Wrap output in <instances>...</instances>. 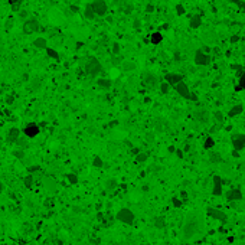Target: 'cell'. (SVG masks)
<instances>
[{
	"mask_svg": "<svg viewBox=\"0 0 245 245\" xmlns=\"http://www.w3.org/2000/svg\"><path fill=\"white\" fill-rule=\"evenodd\" d=\"M200 226H202L200 218L196 213H190L186 218V222H185V226H183V238H186V239L193 238L200 231Z\"/></svg>",
	"mask_w": 245,
	"mask_h": 245,
	"instance_id": "1",
	"label": "cell"
},
{
	"mask_svg": "<svg viewBox=\"0 0 245 245\" xmlns=\"http://www.w3.org/2000/svg\"><path fill=\"white\" fill-rule=\"evenodd\" d=\"M85 72H87L90 77H97L103 71V67H101L100 61L97 58H88V61L85 62Z\"/></svg>",
	"mask_w": 245,
	"mask_h": 245,
	"instance_id": "2",
	"label": "cell"
},
{
	"mask_svg": "<svg viewBox=\"0 0 245 245\" xmlns=\"http://www.w3.org/2000/svg\"><path fill=\"white\" fill-rule=\"evenodd\" d=\"M116 218H117V221H120L123 224H127V225L134 224V213H133V211L129 208H121L120 211L117 212Z\"/></svg>",
	"mask_w": 245,
	"mask_h": 245,
	"instance_id": "3",
	"label": "cell"
},
{
	"mask_svg": "<svg viewBox=\"0 0 245 245\" xmlns=\"http://www.w3.org/2000/svg\"><path fill=\"white\" fill-rule=\"evenodd\" d=\"M175 90L176 92H177L180 97H183V98H186V100H190V101H198V97L193 94V92H190V90H189V87L186 85V82H179L177 85H175Z\"/></svg>",
	"mask_w": 245,
	"mask_h": 245,
	"instance_id": "4",
	"label": "cell"
},
{
	"mask_svg": "<svg viewBox=\"0 0 245 245\" xmlns=\"http://www.w3.org/2000/svg\"><path fill=\"white\" fill-rule=\"evenodd\" d=\"M90 6H91L94 15H97V16H104L108 10L107 3L104 0H94L92 3H90Z\"/></svg>",
	"mask_w": 245,
	"mask_h": 245,
	"instance_id": "5",
	"label": "cell"
},
{
	"mask_svg": "<svg viewBox=\"0 0 245 245\" xmlns=\"http://www.w3.org/2000/svg\"><path fill=\"white\" fill-rule=\"evenodd\" d=\"M231 141H232V147H234V150H235V151L245 149V134H241V133L232 134Z\"/></svg>",
	"mask_w": 245,
	"mask_h": 245,
	"instance_id": "6",
	"label": "cell"
},
{
	"mask_svg": "<svg viewBox=\"0 0 245 245\" xmlns=\"http://www.w3.org/2000/svg\"><path fill=\"white\" fill-rule=\"evenodd\" d=\"M195 63L199 65V67H206V65H209V63H211V56H209V54H205V52H202L200 49L196 50Z\"/></svg>",
	"mask_w": 245,
	"mask_h": 245,
	"instance_id": "7",
	"label": "cell"
},
{
	"mask_svg": "<svg viewBox=\"0 0 245 245\" xmlns=\"http://www.w3.org/2000/svg\"><path fill=\"white\" fill-rule=\"evenodd\" d=\"M39 29H41V25H39V22L35 20V19H28V20L23 23V32L28 35L33 33V32H37Z\"/></svg>",
	"mask_w": 245,
	"mask_h": 245,
	"instance_id": "8",
	"label": "cell"
},
{
	"mask_svg": "<svg viewBox=\"0 0 245 245\" xmlns=\"http://www.w3.org/2000/svg\"><path fill=\"white\" fill-rule=\"evenodd\" d=\"M39 131H41V129H39V125H37L36 123H29V124H26L25 129H23V133H25V136L28 138L36 137L37 134H39Z\"/></svg>",
	"mask_w": 245,
	"mask_h": 245,
	"instance_id": "9",
	"label": "cell"
},
{
	"mask_svg": "<svg viewBox=\"0 0 245 245\" xmlns=\"http://www.w3.org/2000/svg\"><path fill=\"white\" fill-rule=\"evenodd\" d=\"M183 81V77L180 74H175V72H169L164 75V82H167L170 87H175L179 82Z\"/></svg>",
	"mask_w": 245,
	"mask_h": 245,
	"instance_id": "10",
	"label": "cell"
},
{
	"mask_svg": "<svg viewBox=\"0 0 245 245\" xmlns=\"http://www.w3.org/2000/svg\"><path fill=\"white\" fill-rule=\"evenodd\" d=\"M212 195L221 196L222 195V179L221 176H213V186H212Z\"/></svg>",
	"mask_w": 245,
	"mask_h": 245,
	"instance_id": "11",
	"label": "cell"
},
{
	"mask_svg": "<svg viewBox=\"0 0 245 245\" xmlns=\"http://www.w3.org/2000/svg\"><path fill=\"white\" fill-rule=\"evenodd\" d=\"M19 137H20V130L17 129V127H12V129L9 130L7 136H6V140H7V143H16L17 140H19Z\"/></svg>",
	"mask_w": 245,
	"mask_h": 245,
	"instance_id": "12",
	"label": "cell"
},
{
	"mask_svg": "<svg viewBox=\"0 0 245 245\" xmlns=\"http://www.w3.org/2000/svg\"><path fill=\"white\" fill-rule=\"evenodd\" d=\"M143 82H144V85H147V87L154 88L157 85V77L153 74H150V72H146V74L143 75Z\"/></svg>",
	"mask_w": 245,
	"mask_h": 245,
	"instance_id": "13",
	"label": "cell"
},
{
	"mask_svg": "<svg viewBox=\"0 0 245 245\" xmlns=\"http://www.w3.org/2000/svg\"><path fill=\"white\" fill-rule=\"evenodd\" d=\"M226 200L228 202H235V200H241L242 199V192L239 189H231L226 192Z\"/></svg>",
	"mask_w": 245,
	"mask_h": 245,
	"instance_id": "14",
	"label": "cell"
},
{
	"mask_svg": "<svg viewBox=\"0 0 245 245\" xmlns=\"http://www.w3.org/2000/svg\"><path fill=\"white\" fill-rule=\"evenodd\" d=\"M208 215L211 216V218H215V219H218V221H222V222L226 221V215H225L224 212H221L219 209L208 208Z\"/></svg>",
	"mask_w": 245,
	"mask_h": 245,
	"instance_id": "15",
	"label": "cell"
},
{
	"mask_svg": "<svg viewBox=\"0 0 245 245\" xmlns=\"http://www.w3.org/2000/svg\"><path fill=\"white\" fill-rule=\"evenodd\" d=\"M195 117H196V120L200 121V123H206V121L209 120V114H208V111H205V110H199V111H196Z\"/></svg>",
	"mask_w": 245,
	"mask_h": 245,
	"instance_id": "16",
	"label": "cell"
},
{
	"mask_svg": "<svg viewBox=\"0 0 245 245\" xmlns=\"http://www.w3.org/2000/svg\"><path fill=\"white\" fill-rule=\"evenodd\" d=\"M189 25H190L192 29H198V28H200V25H202V19H200L199 15H195V16L190 17V20H189Z\"/></svg>",
	"mask_w": 245,
	"mask_h": 245,
	"instance_id": "17",
	"label": "cell"
},
{
	"mask_svg": "<svg viewBox=\"0 0 245 245\" xmlns=\"http://www.w3.org/2000/svg\"><path fill=\"white\" fill-rule=\"evenodd\" d=\"M242 111H244V107H242L241 104L234 105V107L228 111V117H231V118H232V117H237V116H239Z\"/></svg>",
	"mask_w": 245,
	"mask_h": 245,
	"instance_id": "18",
	"label": "cell"
},
{
	"mask_svg": "<svg viewBox=\"0 0 245 245\" xmlns=\"http://www.w3.org/2000/svg\"><path fill=\"white\" fill-rule=\"evenodd\" d=\"M33 46L37 49H46L48 48V42H46L45 37H36L33 41Z\"/></svg>",
	"mask_w": 245,
	"mask_h": 245,
	"instance_id": "19",
	"label": "cell"
},
{
	"mask_svg": "<svg viewBox=\"0 0 245 245\" xmlns=\"http://www.w3.org/2000/svg\"><path fill=\"white\" fill-rule=\"evenodd\" d=\"M97 84H98V87L100 88H104V90H108V88L112 85L111 79H108V78H100L98 81H97Z\"/></svg>",
	"mask_w": 245,
	"mask_h": 245,
	"instance_id": "20",
	"label": "cell"
},
{
	"mask_svg": "<svg viewBox=\"0 0 245 245\" xmlns=\"http://www.w3.org/2000/svg\"><path fill=\"white\" fill-rule=\"evenodd\" d=\"M147 159H149V153H146V151H138L137 156H136V162L144 163Z\"/></svg>",
	"mask_w": 245,
	"mask_h": 245,
	"instance_id": "21",
	"label": "cell"
},
{
	"mask_svg": "<svg viewBox=\"0 0 245 245\" xmlns=\"http://www.w3.org/2000/svg\"><path fill=\"white\" fill-rule=\"evenodd\" d=\"M117 186H118V182H117L116 179H110V180L105 182V187H107L108 190H114Z\"/></svg>",
	"mask_w": 245,
	"mask_h": 245,
	"instance_id": "22",
	"label": "cell"
},
{
	"mask_svg": "<svg viewBox=\"0 0 245 245\" xmlns=\"http://www.w3.org/2000/svg\"><path fill=\"white\" fill-rule=\"evenodd\" d=\"M212 147H215V140H213L212 137H206V140H205V143H203V149L211 150Z\"/></svg>",
	"mask_w": 245,
	"mask_h": 245,
	"instance_id": "23",
	"label": "cell"
},
{
	"mask_svg": "<svg viewBox=\"0 0 245 245\" xmlns=\"http://www.w3.org/2000/svg\"><path fill=\"white\" fill-rule=\"evenodd\" d=\"M154 225H156V228H159V229L164 228V225H166V222H164V218H163V216H157V218H156V221H154Z\"/></svg>",
	"mask_w": 245,
	"mask_h": 245,
	"instance_id": "24",
	"label": "cell"
},
{
	"mask_svg": "<svg viewBox=\"0 0 245 245\" xmlns=\"http://www.w3.org/2000/svg\"><path fill=\"white\" fill-rule=\"evenodd\" d=\"M84 15H85V17H87V19H90V20H91V19H94V12H92V9H91V6H90V4H88L87 7H85V10H84Z\"/></svg>",
	"mask_w": 245,
	"mask_h": 245,
	"instance_id": "25",
	"label": "cell"
},
{
	"mask_svg": "<svg viewBox=\"0 0 245 245\" xmlns=\"http://www.w3.org/2000/svg\"><path fill=\"white\" fill-rule=\"evenodd\" d=\"M134 68H136V65H134V62H131V61H125V62H123V69L124 71H133Z\"/></svg>",
	"mask_w": 245,
	"mask_h": 245,
	"instance_id": "26",
	"label": "cell"
},
{
	"mask_svg": "<svg viewBox=\"0 0 245 245\" xmlns=\"http://www.w3.org/2000/svg\"><path fill=\"white\" fill-rule=\"evenodd\" d=\"M163 39V36L160 33H153L151 35V43H154V45H157V43H160Z\"/></svg>",
	"mask_w": 245,
	"mask_h": 245,
	"instance_id": "27",
	"label": "cell"
},
{
	"mask_svg": "<svg viewBox=\"0 0 245 245\" xmlns=\"http://www.w3.org/2000/svg\"><path fill=\"white\" fill-rule=\"evenodd\" d=\"M67 179L71 185H77V183H78V176L75 175V173H69V175L67 176Z\"/></svg>",
	"mask_w": 245,
	"mask_h": 245,
	"instance_id": "28",
	"label": "cell"
},
{
	"mask_svg": "<svg viewBox=\"0 0 245 245\" xmlns=\"http://www.w3.org/2000/svg\"><path fill=\"white\" fill-rule=\"evenodd\" d=\"M92 164L95 167H103L104 166V163H103V159L100 157V156H95V157L92 159Z\"/></svg>",
	"mask_w": 245,
	"mask_h": 245,
	"instance_id": "29",
	"label": "cell"
},
{
	"mask_svg": "<svg viewBox=\"0 0 245 245\" xmlns=\"http://www.w3.org/2000/svg\"><path fill=\"white\" fill-rule=\"evenodd\" d=\"M169 90H170V85L167 82H162L160 84V91H162V94H167L169 92Z\"/></svg>",
	"mask_w": 245,
	"mask_h": 245,
	"instance_id": "30",
	"label": "cell"
},
{
	"mask_svg": "<svg viewBox=\"0 0 245 245\" xmlns=\"http://www.w3.org/2000/svg\"><path fill=\"white\" fill-rule=\"evenodd\" d=\"M239 87H241V90H245V67L242 68V74L241 78H239Z\"/></svg>",
	"mask_w": 245,
	"mask_h": 245,
	"instance_id": "31",
	"label": "cell"
},
{
	"mask_svg": "<svg viewBox=\"0 0 245 245\" xmlns=\"http://www.w3.org/2000/svg\"><path fill=\"white\" fill-rule=\"evenodd\" d=\"M32 183H33V176L32 175H28L25 177V186L26 187H32Z\"/></svg>",
	"mask_w": 245,
	"mask_h": 245,
	"instance_id": "32",
	"label": "cell"
},
{
	"mask_svg": "<svg viewBox=\"0 0 245 245\" xmlns=\"http://www.w3.org/2000/svg\"><path fill=\"white\" fill-rule=\"evenodd\" d=\"M22 2H23V0H10V4L13 6V9H15V10H19V9H20Z\"/></svg>",
	"mask_w": 245,
	"mask_h": 245,
	"instance_id": "33",
	"label": "cell"
},
{
	"mask_svg": "<svg viewBox=\"0 0 245 245\" xmlns=\"http://www.w3.org/2000/svg\"><path fill=\"white\" fill-rule=\"evenodd\" d=\"M211 162H213V163H221V154H219V153H212V154H211Z\"/></svg>",
	"mask_w": 245,
	"mask_h": 245,
	"instance_id": "34",
	"label": "cell"
},
{
	"mask_svg": "<svg viewBox=\"0 0 245 245\" xmlns=\"http://www.w3.org/2000/svg\"><path fill=\"white\" fill-rule=\"evenodd\" d=\"M46 52H48V55H49L50 58H54V59H58L59 58V55L56 54L54 49H50V48H46Z\"/></svg>",
	"mask_w": 245,
	"mask_h": 245,
	"instance_id": "35",
	"label": "cell"
},
{
	"mask_svg": "<svg viewBox=\"0 0 245 245\" xmlns=\"http://www.w3.org/2000/svg\"><path fill=\"white\" fill-rule=\"evenodd\" d=\"M172 205H173L175 208H180V206H182V200L179 199V198H172Z\"/></svg>",
	"mask_w": 245,
	"mask_h": 245,
	"instance_id": "36",
	"label": "cell"
},
{
	"mask_svg": "<svg viewBox=\"0 0 245 245\" xmlns=\"http://www.w3.org/2000/svg\"><path fill=\"white\" fill-rule=\"evenodd\" d=\"M176 12H177V15H185L186 10H185V7H183L182 4H177V6H176Z\"/></svg>",
	"mask_w": 245,
	"mask_h": 245,
	"instance_id": "37",
	"label": "cell"
},
{
	"mask_svg": "<svg viewBox=\"0 0 245 245\" xmlns=\"http://www.w3.org/2000/svg\"><path fill=\"white\" fill-rule=\"evenodd\" d=\"M215 118H216V121L222 123V121H224V116H222V112H221V111H216V112H215Z\"/></svg>",
	"mask_w": 245,
	"mask_h": 245,
	"instance_id": "38",
	"label": "cell"
},
{
	"mask_svg": "<svg viewBox=\"0 0 245 245\" xmlns=\"http://www.w3.org/2000/svg\"><path fill=\"white\" fill-rule=\"evenodd\" d=\"M231 2L235 3L237 6H239V7H242V9H244V12H245V3H244V2H241V0H231Z\"/></svg>",
	"mask_w": 245,
	"mask_h": 245,
	"instance_id": "39",
	"label": "cell"
},
{
	"mask_svg": "<svg viewBox=\"0 0 245 245\" xmlns=\"http://www.w3.org/2000/svg\"><path fill=\"white\" fill-rule=\"evenodd\" d=\"M229 41H231V43H237V42L239 41V36H238V35H234V36H231Z\"/></svg>",
	"mask_w": 245,
	"mask_h": 245,
	"instance_id": "40",
	"label": "cell"
},
{
	"mask_svg": "<svg viewBox=\"0 0 245 245\" xmlns=\"http://www.w3.org/2000/svg\"><path fill=\"white\" fill-rule=\"evenodd\" d=\"M15 156H16V157H19V159H22L23 156H25V153H23V151L20 153V150H17V151H15Z\"/></svg>",
	"mask_w": 245,
	"mask_h": 245,
	"instance_id": "41",
	"label": "cell"
},
{
	"mask_svg": "<svg viewBox=\"0 0 245 245\" xmlns=\"http://www.w3.org/2000/svg\"><path fill=\"white\" fill-rule=\"evenodd\" d=\"M112 50H114V54H118V50H120V46H118V43H114V48H112Z\"/></svg>",
	"mask_w": 245,
	"mask_h": 245,
	"instance_id": "42",
	"label": "cell"
},
{
	"mask_svg": "<svg viewBox=\"0 0 245 245\" xmlns=\"http://www.w3.org/2000/svg\"><path fill=\"white\" fill-rule=\"evenodd\" d=\"M12 25H13V20H12V19H9V20L6 22V29H10V26H12Z\"/></svg>",
	"mask_w": 245,
	"mask_h": 245,
	"instance_id": "43",
	"label": "cell"
},
{
	"mask_svg": "<svg viewBox=\"0 0 245 245\" xmlns=\"http://www.w3.org/2000/svg\"><path fill=\"white\" fill-rule=\"evenodd\" d=\"M176 154H177V156H179V157H180V159L183 157V153H182V150H176Z\"/></svg>",
	"mask_w": 245,
	"mask_h": 245,
	"instance_id": "44",
	"label": "cell"
},
{
	"mask_svg": "<svg viewBox=\"0 0 245 245\" xmlns=\"http://www.w3.org/2000/svg\"><path fill=\"white\" fill-rule=\"evenodd\" d=\"M182 198H183V199H186V198H187V193H186V192H182Z\"/></svg>",
	"mask_w": 245,
	"mask_h": 245,
	"instance_id": "45",
	"label": "cell"
},
{
	"mask_svg": "<svg viewBox=\"0 0 245 245\" xmlns=\"http://www.w3.org/2000/svg\"><path fill=\"white\" fill-rule=\"evenodd\" d=\"M169 151H170V153H173V151H175V147H173V146H170V147H169Z\"/></svg>",
	"mask_w": 245,
	"mask_h": 245,
	"instance_id": "46",
	"label": "cell"
},
{
	"mask_svg": "<svg viewBox=\"0 0 245 245\" xmlns=\"http://www.w3.org/2000/svg\"><path fill=\"white\" fill-rule=\"evenodd\" d=\"M3 190V185H2V180H0V192Z\"/></svg>",
	"mask_w": 245,
	"mask_h": 245,
	"instance_id": "47",
	"label": "cell"
}]
</instances>
